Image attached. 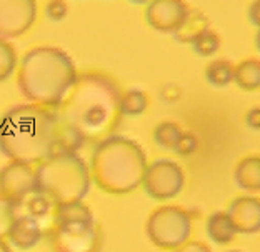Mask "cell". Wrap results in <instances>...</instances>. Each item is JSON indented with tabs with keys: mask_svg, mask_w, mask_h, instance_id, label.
I'll return each mask as SVG.
<instances>
[{
	"mask_svg": "<svg viewBox=\"0 0 260 252\" xmlns=\"http://www.w3.org/2000/svg\"><path fill=\"white\" fill-rule=\"evenodd\" d=\"M149 102L150 101L147 92L137 89V87L127 89L120 93V101H119L120 114L125 117H139L149 109Z\"/></svg>",
	"mask_w": 260,
	"mask_h": 252,
	"instance_id": "obj_20",
	"label": "cell"
},
{
	"mask_svg": "<svg viewBox=\"0 0 260 252\" xmlns=\"http://www.w3.org/2000/svg\"><path fill=\"white\" fill-rule=\"evenodd\" d=\"M25 206H27L28 215H32V217H35V219H40V217H45V215L54 209L55 204L49 196H45L44 192L37 191L27 199Z\"/></svg>",
	"mask_w": 260,
	"mask_h": 252,
	"instance_id": "obj_24",
	"label": "cell"
},
{
	"mask_svg": "<svg viewBox=\"0 0 260 252\" xmlns=\"http://www.w3.org/2000/svg\"><path fill=\"white\" fill-rule=\"evenodd\" d=\"M197 149H199L197 136L192 134V132L184 131V132H182L180 139H179V142H177V145H175L174 152L179 157H190V155L195 154V152H197Z\"/></svg>",
	"mask_w": 260,
	"mask_h": 252,
	"instance_id": "obj_26",
	"label": "cell"
},
{
	"mask_svg": "<svg viewBox=\"0 0 260 252\" xmlns=\"http://www.w3.org/2000/svg\"><path fill=\"white\" fill-rule=\"evenodd\" d=\"M190 45H192V50L199 57H212L220 49L222 39H220V35L210 27L209 30H205L197 40H193Z\"/></svg>",
	"mask_w": 260,
	"mask_h": 252,
	"instance_id": "obj_23",
	"label": "cell"
},
{
	"mask_svg": "<svg viewBox=\"0 0 260 252\" xmlns=\"http://www.w3.org/2000/svg\"><path fill=\"white\" fill-rule=\"evenodd\" d=\"M37 191L54 204L84 201L92 187L90 169L77 152H55L35 167Z\"/></svg>",
	"mask_w": 260,
	"mask_h": 252,
	"instance_id": "obj_5",
	"label": "cell"
},
{
	"mask_svg": "<svg viewBox=\"0 0 260 252\" xmlns=\"http://www.w3.org/2000/svg\"><path fill=\"white\" fill-rule=\"evenodd\" d=\"M39 15L37 0H0V39L22 37Z\"/></svg>",
	"mask_w": 260,
	"mask_h": 252,
	"instance_id": "obj_10",
	"label": "cell"
},
{
	"mask_svg": "<svg viewBox=\"0 0 260 252\" xmlns=\"http://www.w3.org/2000/svg\"><path fill=\"white\" fill-rule=\"evenodd\" d=\"M128 2L135 5H147V4H150L152 0H128Z\"/></svg>",
	"mask_w": 260,
	"mask_h": 252,
	"instance_id": "obj_32",
	"label": "cell"
},
{
	"mask_svg": "<svg viewBox=\"0 0 260 252\" xmlns=\"http://www.w3.org/2000/svg\"><path fill=\"white\" fill-rule=\"evenodd\" d=\"M79 72L60 47L39 45L23 54L17 66V87L30 104L57 110L74 87Z\"/></svg>",
	"mask_w": 260,
	"mask_h": 252,
	"instance_id": "obj_3",
	"label": "cell"
},
{
	"mask_svg": "<svg viewBox=\"0 0 260 252\" xmlns=\"http://www.w3.org/2000/svg\"><path fill=\"white\" fill-rule=\"evenodd\" d=\"M142 187L153 201H170L184 191L185 172L180 164L172 159H155L147 166Z\"/></svg>",
	"mask_w": 260,
	"mask_h": 252,
	"instance_id": "obj_7",
	"label": "cell"
},
{
	"mask_svg": "<svg viewBox=\"0 0 260 252\" xmlns=\"http://www.w3.org/2000/svg\"><path fill=\"white\" fill-rule=\"evenodd\" d=\"M95 224L92 209L84 201H67L54 206V226L84 227Z\"/></svg>",
	"mask_w": 260,
	"mask_h": 252,
	"instance_id": "obj_13",
	"label": "cell"
},
{
	"mask_svg": "<svg viewBox=\"0 0 260 252\" xmlns=\"http://www.w3.org/2000/svg\"><path fill=\"white\" fill-rule=\"evenodd\" d=\"M9 242L20 250H30L42 239V229H40L39 219L28 214L17 215V219L9 232Z\"/></svg>",
	"mask_w": 260,
	"mask_h": 252,
	"instance_id": "obj_14",
	"label": "cell"
},
{
	"mask_svg": "<svg viewBox=\"0 0 260 252\" xmlns=\"http://www.w3.org/2000/svg\"><path fill=\"white\" fill-rule=\"evenodd\" d=\"M0 252H12L10 244L5 239H0Z\"/></svg>",
	"mask_w": 260,
	"mask_h": 252,
	"instance_id": "obj_31",
	"label": "cell"
},
{
	"mask_svg": "<svg viewBox=\"0 0 260 252\" xmlns=\"http://www.w3.org/2000/svg\"><path fill=\"white\" fill-rule=\"evenodd\" d=\"M205 232L207 237L217 245H227L239 236L227 210H215L214 214H210L205 222Z\"/></svg>",
	"mask_w": 260,
	"mask_h": 252,
	"instance_id": "obj_16",
	"label": "cell"
},
{
	"mask_svg": "<svg viewBox=\"0 0 260 252\" xmlns=\"http://www.w3.org/2000/svg\"><path fill=\"white\" fill-rule=\"evenodd\" d=\"M119 84L102 72L79 74L58 115L87 140H102L112 136L120 122Z\"/></svg>",
	"mask_w": 260,
	"mask_h": 252,
	"instance_id": "obj_1",
	"label": "cell"
},
{
	"mask_svg": "<svg viewBox=\"0 0 260 252\" xmlns=\"http://www.w3.org/2000/svg\"><path fill=\"white\" fill-rule=\"evenodd\" d=\"M60 117L37 104L14 105L0 117V154L10 161L40 164L55 154Z\"/></svg>",
	"mask_w": 260,
	"mask_h": 252,
	"instance_id": "obj_2",
	"label": "cell"
},
{
	"mask_svg": "<svg viewBox=\"0 0 260 252\" xmlns=\"http://www.w3.org/2000/svg\"><path fill=\"white\" fill-rule=\"evenodd\" d=\"M234 84L244 92L260 90V58L249 57L234 67Z\"/></svg>",
	"mask_w": 260,
	"mask_h": 252,
	"instance_id": "obj_18",
	"label": "cell"
},
{
	"mask_svg": "<svg viewBox=\"0 0 260 252\" xmlns=\"http://www.w3.org/2000/svg\"><path fill=\"white\" fill-rule=\"evenodd\" d=\"M192 220L190 210L165 204L150 212L145 224V234L155 247L174 250L190 239Z\"/></svg>",
	"mask_w": 260,
	"mask_h": 252,
	"instance_id": "obj_6",
	"label": "cell"
},
{
	"mask_svg": "<svg viewBox=\"0 0 260 252\" xmlns=\"http://www.w3.org/2000/svg\"><path fill=\"white\" fill-rule=\"evenodd\" d=\"M147 166L145 150L137 140L112 134L95 144L88 169L100 191L125 196L142 187Z\"/></svg>",
	"mask_w": 260,
	"mask_h": 252,
	"instance_id": "obj_4",
	"label": "cell"
},
{
	"mask_svg": "<svg viewBox=\"0 0 260 252\" xmlns=\"http://www.w3.org/2000/svg\"><path fill=\"white\" fill-rule=\"evenodd\" d=\"M227 212L239 234L253 236L260 232V197L252 194L235 197L229 204Z\"/></svg>",
	"mask_w": 260,
	"mask_h": 252,
	"instance_id": "obj_12",
	"label": "cell"
},
{
	"mask_svg": "<svg viewBox=\"0 0 260 252\" xmlns=\"http://www.w3.org/2000/svg\"><path fill=\"white\" fill-rule=\"evenodd\" d=\"M227 252H242V250H237V249H230V250H227Z\"/></svg>",
	"mask_w": 260,
	"mask_h": 252,
	"instance_id": "obj_34",
	"label": "cell"
},
{
	"mask_svg": "<svg viewBox=\"0 0 260 252\" xmlns=\"http://www.w3.org/2000/svg\"><path fill=\"white\" fill-rule=\"evenodd\" d=\"M234 182L247 194L260 192V154L242 157L234 169Z\"/></svg>",
	"mask_w": 260,
	"mask_h": 252,
	"instance_id": "obj_15",
	"label": "cell"
},
{
	"mask_svg": "<svg viewBox=\"0 0 260 252\" xmlns=\"http://www.w3.org/2000/svg\"><path fill=\"white\" fill-rule=\"evenodd\" d=\"M102 242V232L95 224L84 227L54 226L49 232L52 252H100Z\"/></svg>",
	"mask_w": 260,
	"mask_h": 252,
	"instance_id": "obj_8",
	"label": "cell"
},
{
	"mask_svg": "<svg viewBox=\"0 0 260 252\" xmlns=\"http://www.w3.org/2000/svg\"><path fill=\"white\" fill-rule=\"evenodd\" d=\"M245 124L250 131H260V107H252L245 114Z\"/></svg>",
	"mask_w": 260,
	"mask_h": 252,
	"instance_id": "obj_29",
	"label": "cell"
},
{
	"mask_svg": "<svg viewBox=\"0 0 260 252\" xmlns=\"http://www.w3.org/2000/svg\"><path fill=\"white\" fill-rule=\"evenodd\" d=\"M37 192V171L32 164L10 161L0 169V196L20 204Z\"/></svg>",
	"mask_w": 260,
	"mask_h": 252,
	"instance_id": "obj_9",
	"label": "cell"
},
{
	"mask_svg": "<svg viewBox=\"0 0 260 252\" xmlns=\"http://www.w3.org/2000/svg\"><path fill=\"white\" fill-rule=\"evenodd\" d=\"M190 7L185 0H152L145 5V22L152 30L174 35L184 23Z\"/></svg>",
	"mask_w": 260,
	"mask_h": 252,
	"instance_id": "obj_11",
	"label": "cell"
},
{
	"mask_svg": "<svg viewBox=\"0 0 260 252\" xmlns=\"http://www.w3.org/2000/svg\"><path fill=\"white\" fill-rule=\"evenodd\" d=\"M17 209L19 204L9 201L4 196H0V239H5L17 219Z\"/></svg>",
	"mask_w": 260,
	"mask_h": 252,
	"instance_id": "obj_25",
	"label": "cell"
},
{
	"mask_svg": "<svg viewBox=\"0 0 260 252\" xmlns=\"http://www.w3.org/2000/svg\"><path fill=\"white\" fill-rule=\"evenodd\" d=\"M182 132H184V129L177 124V122L164 120L153 129V142L164 150H174Z\"/></svg>",
	"mask_w": 260,
	"mask_h": 252,
	"instance_id": "obj_21",
	"label": "cell"
},
{
	"mask_svg": "<svg viewBox=\"0 0 260 252\" xmlns=\"http://www.w3.org/2000/svg\"><path fill=\"white\" fill-rule=\"evenodd\" d=\"M209 28H210L209 17H207L202 10L190 9L184 23L179 27V30H177L172 37L175 39V42L190 45L193 40H197L200 35H202L205 30H209Z\"/></svg>",
	"mask_w": 260,
	"mask_h": 252,
	"instance_id": "obj_17",
	"label": "cell"
},
{
	"mask_svg": "<svg viewBox=\"0 0 260 252\" xmlns=\"http://www.w3.org/2000/svg\"><path fill=\"white\" fill-rule=\"evenodd\" d=\"M255 47H257V50L260 52V28H258L257 34H255Z\"/></svg>",
	"mask_w": 260,
	"mask_h": 252,
	"instance_id": "obj_33",
	"label": "cell"
},
{
	"mask_svg": "<svg viewBox=\"0 0 260 252\" xmlns=\"http://www.w3.org/2000/svg\"><path fill=\"white\" fill-rule=\"evenodd\" d=\"M19 66V57L10 40L0 39V84L10 79Z\"/></svg>",
	"mask_w": 260,
	"mask_h": 252,
	"instance_id": "obj_22",
	"label": "cell"
},
{
	"mask_svg": "<svg viewBox=\"0 0 260 252\" xmlns=\"http://www.w3.org/2000/svg\"><path fill=\"white\" fill-rule=\"evenodd\" d=\"M247 17H249V22L253 27L260 28V0L250 2L249 9H247Z\"/></svg>",
	"mask_w": 260,
	"mask_h": 252,
	"instance_id": "obj_30",
	"label": "cell"
},
{
	"mask_svg": "<svg viewBox=\"0 0 260 252\" xmlns=\"http://www.w3.org/2000/svg\"><path fill=\"white\" fill-rule=\"evenodd\" d=\"M172 252H212V249L209 244H205L202 241H192V239H188L187 242L179 245Z\"/></svg>",
	"mask_w": 260,
	"mask_h": 252,
	"instance_id": "obj_28",
	"label": "cell"
},
{
	"mask_svg": "<svg viewBox=\"0 0 260 252\" xmlns=\"http://www.w3.org/2000/svg\"><path fill=\"white\" fill-rule=\"evenodd\" d=\"M234 64L229 58H215L205 67V80L215 89H225L234 84Z\"/></svg>",
	"mask_w": 260,
	"mask_h": 252,
	"instance_id": "obj_19",
	"label": "cell"
},
{
	"mask_svg": "<svg viewBox=\"0 0 260 252\" xmlns=\"http://www.w3.org/2000/svg\"><path fill=\"white\" fill-rule=\"evenodd\" d=\"M69 14V5L65 0H49L45 5V15L52 22H60Z\"/></svg>",
	"mask_w": 260,
	"mask_h": 252,
	"instance_id": "obj_27",
	"label": "cell"
}]
</instances>
